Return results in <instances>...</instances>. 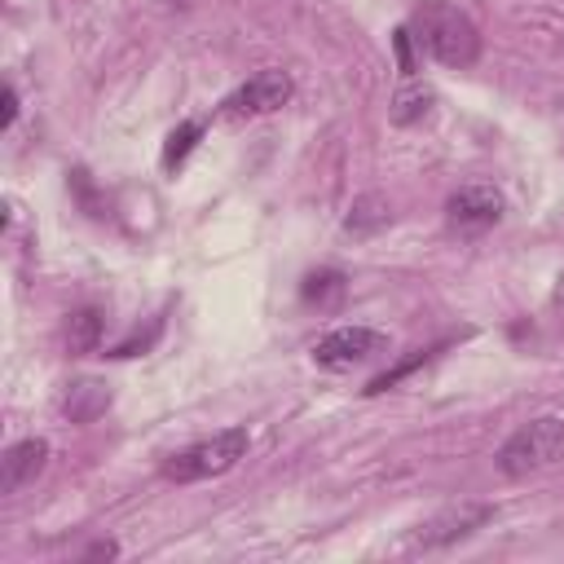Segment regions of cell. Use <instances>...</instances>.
Here are the masks:
<instances>
[{
	"mask_svg": "<svg viewBox=\"0 0 564 564\" xmlns=\"http://www.w3.org/2000/svg\"><path fill=\"white\" fill-rule=\"evenodd\" d=\"M410 35L419 40V48L427 57H436L441 66H471L480 57V31L476 22L454 9L449 0H423L414 13H410Z\"/></svg>",
	"mask_w": 564,
	"mask_h": 564,
	"instance_id": "obj_1",
	"label": "cell"
},
{
	"mask_svg": "<svg viewBox=\"0 0 564 564\" xmlns=\"http://www.w3.org/2000/svg\"><path fill=\"white\" fill-rule=\"evenodd\" d=\"M560 458H564V419L542 414V419H529L524 427H516L502 441L498 471L502 476H529V471H542Z\"/></svg>",
	"mask_w": 564,
	"mask_h": 564,
	"instance_id": "obj_2",
	"label": "cell"
},
{
	"mask_svg": "<svg viewBox=\"0 0 564 564\" xmlns=\"http://www.w3.org/2000/svg\"><path fill=\"white\" fill-rule=\"evenodd\" d=\"M242 454H247V427H225V432H216V436H207V441H194V445L176 449V454L163 463V476L176 480V485L207 480V476L229 471Z\"/></svg>",
	"mask_w": 564,
	"mask_h": 564,
	"instance_id": "obj_3",
	"label": "cell"
},
{
	"mask_svg": "<svg viewBox=\"0 0 564 564\" xmlns=\"http://www.w3.org/2000/svg\"><path fill=\"white\" fill-rule=\"evenodd\" d=\"M383 352H388V335L370 330V326H339L313 344V361L326 370H348V366H361Z\"/></svg>",
	"mask_w": 564,
	"mask_h": 564,
	"instance_id": "obj_4",
	"label": "cell"
},
{
	"mask_svg": "<svg viewBox=\"0 0 564 564\" xmlns=\"http://www.w3.org/2000/svg\"><path fill=\"white\" fill-rule=\"evenodd\" d=\"M286 101H291V79L282 70H260L238 93H229L220 101V115L225 119H256V115H269V110L286 106Z\"/></svg>",
	"mask_w": 564,
	"mask_h": 564,
	"instance_id": "obj_5",
	"label": "cell"
},
{
	"mask_svg": "<svg viewBox=\"0 0 564 564\" xmlns=\"http://www.w3.org/2000/svg\"><path fill=\"white\" fill-rule=\"evenodd\" d=\"M445 216H449L454 229L480 234V229H489V225L502 216V194H498L494 185H463V189L449 194Z\"/></svg>",
	"mask_w": 564,
	"mask_h": 564,
	"instance_id": "obj_6",
	"label": "cell"
},
{
	"mask_svg": "<svg viewBox=\"0 0 564 564\" xmlns=\"http://www.w3.org/2000/svg\"><path fill=\"white\" fill-rule=\"evenodd\" d=\"M44 458H48V445L40 436H26V441L9 445L4 458H0V494H18L22 485H31L44 471Z\"/></svg>",
	"mask_w": 564,
	"mask_h": 564,
	"instance_id": "obj_7",
	"label": "cell"
},
{
	"mask_svg": "<svg viewBox=\"0 0 564 564\" xmlns=\"http://www.w3.org/2000/svg\"><path fill=\"white\" fill-rule=\"evenodd\" d=\"M489 516H494V507H485V502H463V507H449V511H441L436 520H427V524L419 529V542H423V546H445V542L467 538L471 529H480Z\"/></svg>",
	"mask_w": 564,
	"mask_h": 564,
	"instance_id": "obj_8",
	"label": "cell"
},
{
	"mask_svg": "<svg viewBox=\"0 0 564 564\" xmlns=\"http://www.w3.org/2000/svg\"><path fill=\"white\" fill-rule=\"evenodd\" d=\"M106 405H110V388L101 379H75L66 388V401H62V410H66L70 423H93Z\"/></svg>",
	"mask_w": 564,
	"mask_h": 564,
	"instance_id": "obj_9",
	"label": "cell"
},
{
	"mask_svg": "<svg viewBox=\"0 0 564 564\" xmlns=\"http://www.w3.org/2000/svg\"><path fill=\"white\" fill-rule=\"evenodd\" d=\"M101 344V313L97 308H75L70 317H66V348L75 352V357H84V352H93Z\"/></svg>",
	"mask_w": 564,
	"mask_h": 564,
	"instance_id": "obj_10",
	"label": "cell"
},
{
	"mask_svg": "<svg viewBox=\"0 0 564 564\" xmlns=\"http://www.w3.org/2000/svg\"><path fill=\"white\" fill-rule=\"evenodd\" d=\"M392 220V212H388V198L383 194H361L357 203H352V212H348V229L352 234H375V229H383Z\"/></svg>",
	"mask_w": 564,
	"mask_h": 564,
	"instance_id": "obj_11",
	"label": "cell"
},
{
	"mask_svg": "<svg viewBox=\"0 0 564 564\" xmlns=\"http://www.w3.org/2000/svg\"><path fill=\"white\" fill-rule=\"evenodd\" d=\"M300 295H304L308 304H317V308H335V304L344 300V273H339V269H317V273L304 278Z\"/></svg>",
	"mask_w": 564,
	"mask_h": 564,
	"instance_id": "obj_12",
	"label": "cell"
},
{
	"mask_svg": "<svg viewBox=\"0 0 564 564\" xmlns=\"http://www.w3.org/2000/svg\"><path fill=\"white\" fill-rule=\"evenodd\" d=\"M432 110V88H419V84H405L397 97H392V123H414Z\"/></svg>",
	"mask_w": 564,
	"mask_h": 564,
	"instance_id": "obj_13",
	"label": "cell"
},
{
	"mask_svg": "<svg viewBox=\"0 0 564 564\" xmlns=\"http://www.w3.org/2000/svg\"><path fill=\"white\" fill-rule=\"evenodd\" d=\"M203 137V123H194V119H185V123H176L172 132H167V145H163V167H181L185 163V154L194 150V141Z\"/></svg>",
	"mask_w": 564,
	"mask_h": 564,
	"instance_id": "obj_14",
	"label": "cell"
},
{
	"mask_svg": "<svg viewBox=\"0 0 564 564\" xmlns=\"http://www.w3.org/2000/svg\"><path fill=\"white\" fill-rule=\"evenodd\" d=\"M392 48H397V62H401V75H414V53H410V26H401L392 35Z\"/></svg>",
	"mask_w": 564,
	"mask_h": 564,
	"instance_id": "obj_15",
	"label": "cell"
},
{
	"mask_svg": "<svg viewBox=\"0 0 564 564\" xmlns=\"http://www.w3.org/2000/svg\"><path fill=\"white\" fill-rule=\"evenodd\" d=\"M13 115H18V93H13V84H9V88H4V115H0V128H9Z\"/></svg>",
	"mask_w": 564,
	"mask_h": 564,
	"instance_id": "obj_16",
	"label": "cell"
}]
</instances>
